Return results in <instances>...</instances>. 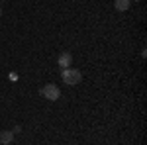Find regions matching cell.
<instances>
[{"label":"cell","mask_w":147,"mask_h":145,"mask_svg":"<svg viewBox=\"0 0 147 145\" xmlns=\"http://www.w3.org/2000/svg\"><path fill=\"white\" fill-rule=\"evenodd\" d=\"M73 63V55L69 53V51H65V53H61V55L57 57V65L63 69H69V65Z\"/></svg>","instance_id":"cell-3"},{"label":"cell","mask_w":147,"mask_h":145,"mask_svg":"<svg viewBox=\"0 0 147 145\" xmlns=\"http://www.w3.org/2000/svg\"><path fill=\"white\" fill-rule=\"evenodd\" d=\"M12 139H14V134L12 132H0V143H4V145H8V143H12Z\"/></svg>","instance_id":"cell-4"},{"label":"cell","mask_w":147,"mask_h":145,"mask_svg":"<svg viewBox=\"0 0 147 145\" xmlns=\"http://www.w3.org/2000/svg\"><path fill=\"white\" fill-rule=\"evenodd\" d=\"M129 4H131V0H116V10L120 12L129 10Z\"/></svg>","instance_id":"cell-5"},{"label":"cell","mask_w":147,"mask_h":145,"mask_svg":"<svg viewBox=\"0 0 147 145\" xmlns=\"http://www.w3.org/2000/svg\"><path fill=\"white\" fill-rule=\"evenodd\" d=\"M0 16H2V8H0Z\"/></svg>","instance_id":"cell-6"},{"label":"cell","mask_w":147,"mask_h":145,"mask_svg":"<svg viewBox=\"0 0 147 145\" xmlns=\"http://www.w3.org/2000/svg\"><path fill=\"white\" fill-rule=\"evenodd\" d=\"M39 94H41V96H45L47 100H57V98L61 96V90L57 88L55 84H45L43 88L39 90Z\"/></svg>","instance_id":"cell-2"},{"label":"cell","mask_w":147,"mask_h":145,"mask_svg":"<svg viewBox=\"0 0 147 145\" xmlns=\"http://www.w3.org/2000/svg\"><path fill=\"white\" fill-rule=\"evenodd\" d=\"M61 78H63V82L69 84V86H75V84H79L82 75H80L79 69H63V73H61Z\"/></svg>","instance_id":"cell-1"}]
</instances>
